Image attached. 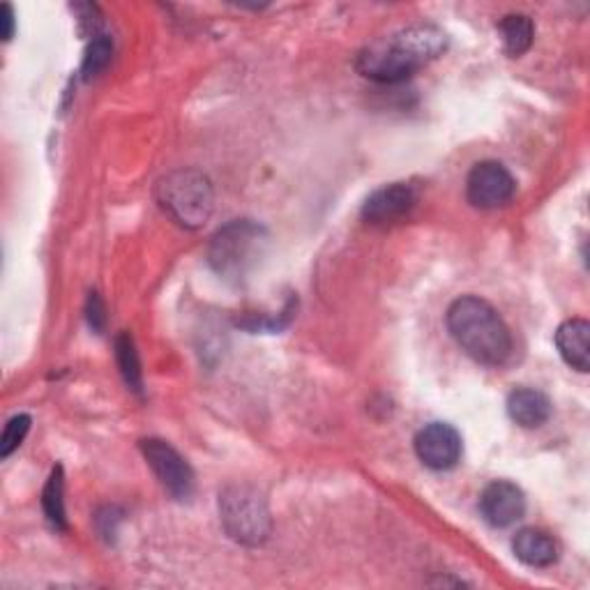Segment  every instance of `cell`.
Segmentation results:
<instances>
[{
  "instance_id": "cell-1",
  "label": "cell",
  "mask_w": 590,
  "mask_h": 590,
  "mask_svg": "<svg viewBox=\"0 0 590 590\" xmlns=\"http://www.w3.org/2000/svg\"><path fill=\"white\" fill-rule=\"evenodd\" d=\"M446 47L448 38L437 26H411L362 49L358 70L371 81L399 83L437 60Z\"/></svg>"
},
{
  "instance_id": "cell-2",
  "label": "cell",
  "mask_w": 590,
  "mask_h": 590,
  "mask_svg": "<svg viewBox=\"0 0 590 590\" xmlns=\"http://www.w3.org/2000/svg\"><path fill=\"white\" fill-rule=\"evenodd\" d=\"M448 330L466 356L487 367H501L512 353V334L496 309L476 296H463L448 309Z\"/></svg>"
},
{
  "instance_id": "cell-3",
  "label": "cell",
  "mask_w": 590,
  "mask_h": 590,
  "mask_svg": "<svg viewBox=\"0 0 590 590\" xmlns=\"http://www.w3.org/2000/svg\"><path fill=\"white\" fill-rule=\"evenodd\" d=\"M268 244V233L252 220H236L214 233L208 247V263L224 282L240 284L250 274Z\"/></svg>"
},
{
  "instance_id": "cell-4",
  "label": "cell",
  "mask_w": 590,
  "mask_h": 590,
  "mask_svg": "<svg viewBox=\"0 0 590 590\" xmlns=\"http://www.w3.org/2000/svg\"><path fill=\"white\" fill-rule=\"evenodd\" d=\"M158 201L184 229H199L212 214V184L194 169H182L158 182Z\"/></svg>"
},
{
  "instance_id": "cell-5",
  "label": "cell",
  "mask_w": 590,
  "mask_h": 590,
  "mask_svg": "<svg viewBox=\"0 0 590 590\" xmlns=\"http://www.w3.org/2000/svg\"><path fill=\"white\" fill-rule=\"evenodd\" d=\"M220 517L229 538L247 547L263 544L272 531V519L263 496L247 484L224 489L220 496Z\"/></svg>"
},
{
  "instance_id": "cell-6",
  "label": "cell",
  "mask_w": 590,
  "mask_h": 590,
  "mask_svg": "<svg viewBox=\"0 0 590 590\" xmlns=\"http://www.w3.org/2000/svg\"><path fill=\"white\" fill-rule=\"evenodd\" d=\"M141 452L152 469V473L160 478L164 489L178 501L190 499L194 491V473L190 463L180 457L176 448L160 439L141 441Z\"/></svg>"
},
{
  "instance_id": "cell-7",
  "label": "cell",
  "mask_w": 590,
  "mask_h": 590,
  "mask_svg": "<svg viewBox=\"0 0 590 590\" xmlns=\"http://www.w3.org/2000/svg\"><path fill=\"white\" fill-rule=\"evenodd\" d=\"M517 190L512 173L499 162H480L471 169L466 180V197L482 210H493L506 206Z\"/></svg>"
},
{
  "instance_id": "cell-8",
  "label": "cell",
  "mask_w": 590,
  "mask_h": 590,
  "mask_svg": "<svg viewBox=\"0 0 590 590\" xmlns=\"http://www.w3.org/2000/svg\"><path fill=\"white\" fill-rule=\"evenodd\" d=\"M461 437L448 422H431L416 437V454L431 471H450L461 459Z\"/></svg>"
},
{
  "instance_id": "cell-9",
  "label": "cell",
  "mask_w": 590,
  "mask_h": 590,
  "mask_svg": "<svg viewBox=\"0 0 590 590\" xmlns=\"http://www.w3.org/2000/svg\"><path fill=\"white\" fill-rule=\"evenodd\" d=\"M480 512L493 528H508L523 517L526 496L517 484L508 480H496L487 484L480 496Z\"/></svg>"
},
{
  "instance_id": "cell-10",
  "label": "cell",
  "mask_w": 590,
  "mask_h": 590,
  "mask_svg": "<svg viewBox=\"0 0 590 590\" xmlns=\"http://www.w3.org/2000/svg\"><path fill=\"white\" fill-rule=\"evenodd\" d=\"M418 203V194L407 182L388 184L383 190H377L362 206V217L371 224H390L409 214Z\"/></svg>"
},
{
  "instance_id": "cell-11",
  "label": "cell",
  "mask_w": 590,
  "mask_h": 590,
  "mask_svg": "<svg viewBox=\"0 0 590 590\" xmlns=\"http://www.w3.org/2000/svg\"><path fill=\"white\" fill-rule=\"evenodd\" d=\"M508 413L523 429H538L551 418V401L536 388H519L508 397Z\"/></svg>"
},
{
  "instance_id": "cell-12",
  "label": "cell",
  "mask_w": 590,
  "mask_h": 590,
  "mask_svg": "<svg viewBox=\"0 0 590 590\" xmlns=\"http://www.w3.org/2000/svg\"><path fill=\"white\" fill-rule=\"evenodd\" d=\"M514 556L521 563L531 568H549L558 561V544L556 540L536 528H523L512 540Z\"/></svg>"
},
{
  "instance_id": "cell-13",
  "label": "cell",
  "mask_w": 590,
  "mask_h": 590,
  "mask_svg": "<svg viewBox=\"0 0 590 590\" xmlns=\"http://www.w3.org/2000/svg\"><path fill=\"white\" fill-rule=\"evenodd\" d=\"M590 326L583 319L566 321L556 332V347L561 358L577 371H588L590 367V351H588Z\"/></svg>"
},
{
  "instance_id": "cell-14",
  "label": "cell",
  "mask_w": 590,
  "mask_h": 590,
  "mask_svg": "<svg viewBox=\"0 0 590 590\" xmlns=\"http://www.w3.org/2000/svg\"><path fill=\"white\" fill-rule=\"evenodd\" d=\"M499 30H501V38H503L506 51L512 58L523 56L528 49H531L533 38H536V26H533V21L528 19L526 14H508L499 23Z\"/></svg>"
},
{
  "instance_id": "cell-15",
  "label": "cell",
  "mask_w": 590,
  "mask_h": 590,
  "mask_svg": "<svg viewBox=\"0 0 590 590\" xmlns=\"http://www.w3.org/2000/svg\"><path fill=\"white\" fill-rule=\"evenodd\" d=\"M63 491H66V478L63 469L56 466L51 471L44 493H42V508L49 519V523L56 528V531H66L68 528V517H66V501H63Z\"/></svg>"
},
{
  "instance_id": "cell-16",
  "label": "cell",
  "mask_w": 590,
  "mask_h": 590,
  "mask_svg": "<svg viewBox=\"0 0 590 590\" xmlns=\"http://www.w3.org/2000/svg\"><path fill=\"white\" fill-rule=\"evenodd\" d=\"M116 360H118L122 379H126V386L132 392L141 394L143 392L141 362H139V353H137V347H134V339L128 332L118 334V339H116Z\"/></svg>"
},
{
  "instance_id": "cell-17",
  "label": "cell",
  "mask_w": 590,
  "mask_h": 590,
  "mask_svg": "<svg viewBox=\"0 0 590 590\" xmlns=\"http://www.w3.org/2000/svg\"><path fill=\"white\" fill-rule=\"evenodd\" d=\"M111 56H113V44L107 36H96L86 51V58H83V79H92L98 77L109 63H111Z\"/></svg>"
},
{
  "instance_id": "cell-18",
  "label": "cell",
  "mask_w": 590,
  "mask_h": 590,
  "mask_svg": "<svg viewBox=\"0 0 590 590\" xmlns=\"http://www.w3.org/2000/svg\"><path fill=\"white\" fill-rule=\"evenodd\" d=\"M30 431V416H14L8 424H6V431H3V439H0V457L8 459L21 443L23 439L28 437Z\"/></svg>"
},
{
  "instance_id": "cell-19",
  "label": "cell",
  "mask_w": 590,
  "mask_h": 590,
  "mask_svg": "<svg viewBox=\"0 0 590 590\" xmlns=\"http://www.w3.org/2000/svg\"><path fill=\"white\" fill-rule=\"evenodd\" d=\"M86 319H88V326L92 330H96V332H102L104 330V326H107V309H104V302H102L100 293H90L88 296Z\"/></svg>"
},
{
  "instance_id": "cell-20",
  "label": "cell",
  "mask_w": 590,
  "mask_h": 590,
  "mask_svg": "<svg viewBox=\"0 0 590 590\" xmlns=\"http://www.w3.org/2000/svg\"><path fill=\"white\" fill-rule=\"evenodd\" d=\"M14 36V10L12 6H3V40L10 42Z\"/></svg>"
}]
</instances>
